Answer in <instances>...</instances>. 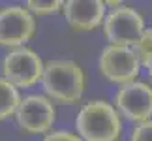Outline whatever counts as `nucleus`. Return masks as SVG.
Segmentation results:
<instances>
[{
    "mask_svg": "<svg viewBox=\"0 0 152 141\" xmlns=\"http://www.w3.org/2000/svg\"><path fill=\"white\" fill-rule=\"evenodd\" d=\"M86 77L83 68L69 58H55L43 68L42 87L51 102L72 105L77 104L85 92Z\"/></svg>",
    "mask_w": 152,
    "mask_h": 141,
    "instance_id": "f257e3e1",
    "label": "nucleus"
},
{
    "mask_svg": "<svg viewBox=\"0 0 152 141\" xmlns=\"http://www.w3.org/2000/svg\"><path fill=\"white\" fill-rule=\"evenodd\" d=\"M75 128L83 141H118L122 120L115 105L105 100H92L79 109Z\"/></svg>",
    "mask_w": 152,
    "mask_h": 141,
    "instance_id": "f03ea898",
    "label": "nucleus"
},
{
    "mask_svg": "<svg viewBox=\"0 0 152 141\" xmlns=\"http://www.w3.org/2000/svg\"><path fill=\"white\" fill-rule=\"evenodd\" d=\"M45 62L32 47L10 49L0 62V75L17 89H30L42 83Z\"/></svg>",
    "mask_w": 152,
    "mask_h": 141,
    "instance_id": "7ed1b4c3",
    "label": "nucleus"
},
{
    "mask_svg": "<svg viewBox=\"0 0 152 141\" xmlns=\"http://www.w3.org/2000/svg\"><path fill=\"white\" fill-rule=\"evenodd\" d=\"M98 68L109 83L122 87L137 81L139 72H141V62L132 47L105 45L98 58Z\"/></svg>",
    "mask_w": 152,
    "mask_h": 141,
    "instance_id": "20e7f679",
    "label": "nucleus"
},
{
    "mask_svg": "<svg viewBox=\"0 0 152 141\" xmlns=\"http://www.w3.org/2000/svg\"><path fill=\"white\" fill-rule=\"evenodd\" d=\"M102 28L109 45L132 47L145 32V19L135 8L122 4L105 15Z\"/></svg>",
    "mask_w": 152,
    "mask_h": 141,
    "instance_id": "39448f33",
    "label": "nucleus"
},
{
    "mask_svg": "<svg viewBox=\"0 0 152 141\" xmlns=\"http://www.w3.org/2000/svg\"><path fill=\"white\" fill-rule=\"evenodd\" d=\"M36 34V19L25 6L0 8V45L17 49L25 47Z\"/></svg>",
    "mask_w": 152,
    "mask_h": 141,
    "instance_id": "423d86ee",
    "label": "nucleus"
},
{
    "mask_svg": "<svg viewBox=\"0 0 152 141\" xmlns=\"http://www.w3.org/2000/svg\"><path fill=\"white\" fill-rule=\"evenodd\" d=\"M56 109L45 94L23 96L15 111V122L26 134H49L55 124Z\"/></svg>",
    "mask_w": 152,
    "mask_h": 141,
    "instance_id": "0eeeda50",
    "label": "nucleus"
},
{
    "mask_svg": "<svg viewBox=\"0 0 152 141\" xmlns=\"http://www.w3.org/2000/svg\"><path fill=\"white\" fill-rule=\"evenodd\" d=\"M115 109L118 115L137 122L152 119V85L143 81L118 87L115 92Z\"/></svg>",
    "mask_w": 152,
    "mask_h": 141,
    "instance_id": "6e6552de",
    "label": "nucleus"
},
{
    "mask_svg": "<svg viewBox=\"0 0 152 141\" xmlns=\"http://www.w3.org/2000/svg\"><path fill=\"white\" fill-rule=\"evenodd\" d=\"M105 2L102 0H66L62 8L64 19L73 30L88 32L105 21Z\"/></svg>",
    "mask_w": 152,
    "mask_h": 141,
    "instance_id": "1a4fd4ad",
    "label": "nucleus"
},
{
    "mask_svg": "<svg viewBox=\"0 0 152 141\" xmlns=\"http://www.w3.org/2000/svg\"><path fill=\"white\" fill-rule=\"evenodd\" d=\"M21 100L23 96H21L19 89L0 75V120L15 117V111L19 107Z\"/></svg>",
    "mask_w": 152,
    "mask_h": 141,
    "instance_id": "9d476101",
    "label": "nucleus"
},
{
    "mask_svg": "<svg viewBox=\"0 0 152 141\" xmlns=\"http://www.w3.org/2000/svg\"><path fill=\"white\" fill-rule=\"evenodd\" d=\"M135 57L139 58L141 66H150L152 64V28H145V32L141 34V38L132 45Z\"/></svg>",
    "mask_w": 152,
    "mask_h": 141,
    "instance_id": "9b49d317",
    "label": "nucleus"
},
{
    "mask_svg": "<svg viewBox=\"0 0 152 141\" xmlns=\"http://www.w3.org/2000/svg\"><path fill=\"white\" fill-rule=\"evenodd\" d=\"M25 8L32 15H53L56 11H62L64 2L62 0H28Z\"/></svg>",
    "mask_w": 152,
    "mask_h": 141,
    "instance_id": "f8f14e48",
    "label": "nucleus"
},
{
    "mask_svg": "<svg viewBox=\"0 0 152 141\" xmlns=\"http://www.w3.org/2000/svg\"><path fill=\"white\" fill-rule=\"evenodd\" d=\"M130 141H152V119L137 122L130 134Z\"/></svg>",
    "mask_w": 152,
    "mask_h": 141,
    "instance_id": "ddd939ff",
    "label": "nucleus"
},
{
    "mask_svg": "<svg viewBox=\"0 0 152 141\" xmlns=\"http://www.w3.org/2000/svg\"><path fill=\"white\" fill-rule=\"evenodd\" d=\"M43 141H83L75 132H69V130H55V132H49L45 134Z\"/></svg>",
    "mask_w": 152,
    "mask_h": 141,
    "instance_id": "4468645a",
    "label": "nucleus"
},
{
    "mask_svg": "<svg viewBox=\"0 0 152 141\" xmlns=\"http://www.w3.org/2000/svg\"><path fill=\"white\" fill-rule=\"evenodd\" d=\"M147 72H148V77L152 79V64H150V66H147Z\"/></svg>",
    "mask_w": 152,
    "mask_h": 141,
    "instance_id": "2eb2a0df",
    "label": "nucleus"
}]
</instances>
